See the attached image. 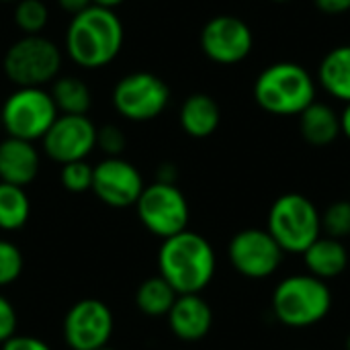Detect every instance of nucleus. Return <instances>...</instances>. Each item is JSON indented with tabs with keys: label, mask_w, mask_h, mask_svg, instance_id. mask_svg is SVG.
I'll use <instances>...</instances> for the list:
<instances>
[{
	"label": "nucleus",
	"mask_w": 350,
	"mask_h": 350,
	"mask_svg": "<svg viewBox=\"0 0 350 350\" xmlns=\"http://www.w3.org/2000/svg\"><path fill=\"white\" fill-rule=\"evenodd\" d=\"M125 29L111 8L88 6L72 16L66 31V53L82 70L109 66L121 51Z\"/></svg>",
	"instance_id": "1"
},
{
	"label": "nucleus",
	"mask_w": 350,
	"mask_h": 350,
	"mask_svg": "<svg viewBox=\"0 0 350 350\" xmlns=\"http://www.w3.org/2000/svg\"><path fill=\"white\" fill-rule=\"evenodd\" d=\"M158 269L178 295L201 293L215 275V252L201 234L185 230L162 240Z\"/></svg>",
	"instance_id": "2"
},
{
	"label": "nucleus",
	"mask_w": 350,
	"mask_h": 350,
	"mask_svg": "<svg viewBox=\"0 0 350 350\" xmlns=\"http://www.w3.org/2000/svg\"><path fill=\"white\" fill-rule=\"evenodd\" d=\"M252 94L262 111L277 117H295L316 100V80L295 62H277L258 74Z\"/></svg>",
	"instance_id": "3"
},
{
	"label": "nucleus",
	"mask_w": 350,
	"mask_h": 350,
	"mask_svg": "<svg viewBox=\"0 0 350 350\" xmlns=\"http://www.w3.org/2000/svg\"><path fill=\"white\" fill-rule=\"evenodd\" d=\"M273 314L289 328H310L322 322L332 308V291L326 281L306 273L283 279L273 291Z\"/></svg>",
	"instance_id": "4"
},
{
	"label": "nucleus",
	"mask_w": 350,
	"mask_h": 350,
	"mask_svg": "<svg viewBox=\"0 0 350 350\" xmlns=\"http://www.w3.org/2000/svg\"><path fill=\"white\" fill-rule=\"evenodd\" d=\"M267 230L285 254H304L322 236V213L306 195L285 193L271 205Z\"/></svg>",
	"instance_id": "5"
},
{
	"label": "nucleus",
	"mask_w": 350,
	"mask_h": 350,
	"mask_svg": "<svg viewBox=\"0 0 350 350\" xmlns=\"http://www.w3.org/2000/svg\"><path fill=\"white\" fill-rule=\"evenodd\" d=\"M2 70L16 88H45L62 70V49L43 35H23L4 53Z\"/></svg>",
	"instance_id": "6"
},
{
	"label": "nucleus",
	"mask_w": 350,
	"mask_h": 350,
	"mask_svg": "<svg viewBox=\"0 0 350 350\" xmlns=\"http://www.w3.org/2000/svg\"><path fill=\"white\" fill-rule=\"evenodd\" d=\"M57 115L55 103L45 88H16L6 96L0 109L2 129L8 137L33 144L43 139Z\"/></svg>",
	"instance_id": "7"
},
{
	"label": "nucleus",
	"mask_w": 350,
	"mask_h": 350,
	"mask_svg": "<svg viewBox=\"0 0 350 350\" xmlns=\"http://www.w3.org/2000/svg\"><path fill=\"white\" fill-rule=\"evenodd\" d=\"M135 209L142 226L162 240L185 232L189 226V203L176 185L156 180L144 187Z\"/></svg>",
	"instance_id": "8"
},
{
	"label": "nucleus",
	"mask_w": 350,
	"mask_h": 350,
	"mask_svg": "<svg viewBox=\"0 0 350 350\" xmlns=\"http://www.w3.org/2000/svg\"><path fill=\"white\" fill-rule=\"evenodd\" d=\"M168 103V84L152 72H131L113 88V107L127 121H152L166 111Z\"/></svg>",
	"instance_id": "9"
},
{
	"label": "nucleus",
	"mask_w": 350,
	"mask_h": 350,
	"mask_svg": "<svg viewBox=\"0 0 350 350\" xmlns=\"http://www.w3.org/2000/svg\"><path fill=\"white\" fill-rule=\"evenodd\" d=\"M228 256L232 267L242 277L267 279L279 271L285 252L269 234V230L248 228L232 238L228 246Z\"/></svg>",
	"instance_id": "10"
},
{
	"label": "nucleus",
	"mask_w": 350,
	"mask_h": 350,
	"mask_svg": "<svg viewBox=\"0 0 350 350\" xmlns=\"http://www.w3.org/2000/svg\"><path fill=\"white\" fill-rule=\"evenodd\" d=\"M199 43L211 62L219 66H234L250 55L254 35L242 18L234 14H217L203 25Z\"/></svg>",
	"instance_id": "11"
},
{
	"label": "nucleus",
	"mask_w": 350,
	"mask_h": 350,
	"mask_svg": "<svg viewBox=\"0 0 350 350\" xmlns=\"http://www.w3.org/2000/svg\"><path fill=\"white\" fill-rule=\"evenodd\" d=\"M113 314L98 299L76 301L64 318V340L72 350H98L113 334Z\"/></svg>",
	"instance_id": "12"
},
{
	"label": "nucleus",
	"mask_w": 350,
	"mask_h": 350,
	"mask_svg": "<svg viewBox=\"0 0 350 350\" xmlns=\"http://www.w3.org/2000/svg\"><path fill=\"white\" fill-rule=\"evenodd\" d=\"M43 152L57 164L86 160L96 148V125L88 115H57L41 139Z\"/></svg>",
	"instance_id": "13"
},
{
	"label": "nucleus",
	"mask_w": 350,
	"mask_h": 350,
	"mask_svg": "<svg viewBox=\"0 0 350 350\" xmlns=\"http://www.w3.org/2000/svg\"><path fill=\"white\" fill-rule=\"evenodd\" d=\"M144 187L139 170L121 156L105 158L94 166L92 193L109 207L125 209L135 205Z\"/></svg>",
	"instance_id": "14"
},
{
	"label": "nucleus",
	"mask_w": 350,
	"mask_h": 350,
	"mask_svg": "<svg viewBox=\"0 0 350 350\" xmlns=\"http://www.w3.org/2000/svg\"><path fill=\"white\" fill-rule=\"evenodd\" d=\"M168 324L176 338L185 342H197L209 334L213 312L199 293L178 295L172 310L168 312Z\"/></svg>",
	"instance_id": "15"
},
{
	"label": "nucleus",
	"mask_w": 350,
	"mask_h": 350,
	"mask_svg": "<svg viewBox=\"0 0 350 350\" xmlns=\"http://www.w3.org/2000/svg\"><path fill=\"white\" fill-rule=\"evenodd\" d=\"M41 158L33 142L6 137L0 142V183L27 187L39 174Z\"/></svg>",
	"instance_id": "16"
},
{
	"label": "nucleus",
	"mask_w": 350,
	"mask_h": 350,
	"mask_svg": "<svg viewBox=\"0 0 350 350\" xmlns=\"http://www.w3.org/2000/svg\"><path fill=\"white\" fill-rule=\"evenodd\" d=\"M178 121L187 135L203 139L215 133V129L219 127L221 111L213 96L205 92H195L185 98L178 113Z\"/></svg>",
	"instance_id": "17"
},
{
	"label": "nucleus",
	"mask_w": 350,
	"mask_h": 350,
	"mask_svg": "<svg viewBox=\"0 0 350 350\" xmlns=\"http://www.w3.org/2000/svg\"><path fill=\"white\" fill-rule=\"evenodd\" d=\"M304 260L308 267V273L328 281V279H336L340 277L347 267H349V252L347 246L342 244V240H334L328 236H320L306 252H304Z\"/></svg>",
	"instance_id": "18"
},
{
	"label": "nucleus",
	"mask_w": 350,
	"mask_h": 350,
	"mask_svg": "<svg viewBox=\"0 0 350 350\" xmlns=\"http://www.w3.org/2000/svg\"><path fill=\"white\" fill-rule=\"evenodd\" d=\"M299 117L301 137L316 148H326L336 142L340 135V113L330 105L314 100Z\"/></svg>",
	"instance_id": "19"
},
{
	"label": "nucleus",
	"mask_w": 350,
	"mask_h": 350,
	"mask_svg": "<svg viewBox=\"0 0 350 350\" xmlns=\"http://www.w3.org/2000/svg\"><path fill=\"white\" fill-rule=\"evenodd\" d=\"M318 82L336 100L350 103V45H338L322 57Z\"/></svg>",
	"instance_id": "20"
},
{
	"label": "nucleus",
	"mask_w": 350,
	"mask_h": 350,
	"mask_svg": "<svg viewBox=\"0 0 350 350\" xmlns=\"http://www.w3.org/2000/svg\"><path fill=\"white\" fill-rule=\"evenodd\" d=\"M49 94L59 115H86L92 105L90 88L76 76H57Z\"/></svg>",
	"instance_id": "21"
},
{
	"label": "nucleus",
	"mask_w": 350,
	"mask_h": 350,
	"mask_svg": "<svg viewBox=\"0 0 350 350\" xmlns=\"http://www.w3.org/2000/svg\"><path fill=\"white\" fill-rule=\"evenodd\" d=\"M176 297H178V293L168 285V281H164L158 275V277L146 279L137 287L135 304H137L142 314L152 316V318H160V316H168Z\"/></svg>",
	"instance_id": "22"
},
{
	"label": "nucleus",
	"mask_w": 350,
	"mask_h": 350,
	"mask_svg": "<svg viewBox=\"0 0 350 350\" xmlns=\"http://www.w3.org/2000/svg\"><path fill=\"white\" fill-rule=\"evenodd\" d=\"M31 215V203L23 187L0 183V230L16 232Z\"/></svg>",
	"instance_id": "23"
},
{
	"label": "nucleus",
	"mask_w": 350,
	"mask_h": 350,
	"mask_svg": "<svg viewBox=\"0 0 350 350\" xmlns=\"http://www.w3.org/2000/svg\"><path fill=\"white\" fill-rule=\"evenodd\" d=\"M12 18L23 35H41L49 23V10L43 0H18L14 2Z\"/></svg>",
	"instance_id": "24"
},
{
	"label": "nucleus",
	"mask_w": 350,
	"mask_h": 350,
	"mask_svg": "<svg viewBox=\"0 0 350 350\" xmlns=\"http://www.w3.org/2000/svg\"><path fill=\"white\" fill-rule=\"evenodd\" d=\"M322 234L334 240H345L350 236V199L334 201L322 213Z\"/></svg>",
	"instance_id": "25"
},
{
	"label": "nucleus",
	"mask_w": 350,
	"mask_h": 350,
	"mask_svg": "<svg viewBox=\"0 0 350 350\" xmlns=\"http://www.w3.org/2000/svg\"><path fill=\"white\" fill-rule=\"evenodd\" d=\"M92 174L94 166H90L86 160L68 162L59 170V183L70 193H86L92 191Z\"/></svg>",
	"instance_id": "26"
},
{
	"label": "nucleus",
	"mask_w": 350,
	"mask_h": 350,
	"mask_svg": "<svg viewBox=\"0 0 350 350\" xmlns=\"http://www.w3.org/2000/svg\"><path fill=\"white\" fill-rule=\"evenodd\" d=\"M25 260L16 244L0 240V287L14 283L23 273Z\"/></svg>",
	"instance_id": "27"
},
{
	"label": "nucleus",
	"mask_w": 350,
	"mask_h": 350,
	"mask_svg": "<svg viewBox=\"0 0 350 350\" xmlns=\"http://www.w3.org/2000/svg\"><path fill=\"white\" fill-rule=\"evenodd\" d=\"M125 133L117 125H103L96 129V148H100L107 158H119L125 150Z\"/></svg>",
	"instance_id": "28"
},
{
	"label": "nucleus",
	"mask_w": 350,
	"mask_h": 350,
	"mask_svg": "<svg viewBox=\"0 0 350 350\" xmlns=\"http://www.w3.org/2000/svg\"><path fill=\"white\" fill-rule=\"evenodd\" d=\"M18 328V318L14 306L0 293V345L8 342L10 338L16 336Z\"/></svg>",
	"instance_id": "29"
},
{
	"label": "nucleus",
	"mask_w": 350,
	"mask_h": 350,
	"mask_svg": "<svg viewBox=\"0 0 350 350\" xmlns=\"http://www.w3.org/2000/svg\"><path fill=\"white\" fill-rule=\"evenodd\" d=\"M2 350H51L43 340L33 336H14L8 342L2 345Z\"/></svg>",
	"instance_id": "30"
},
{
	"label": "nucleus",
	"mask_w": 350,
	"mask_h": 350,
	"mask_svg": "<svg viewBox=\"0 0 350 350\" xmlns=\"http://www.w3.org/2000/svg\"><path fill=\"white\" fill-rule=\"evenodd\" d=\"M314 4L328 16H340L350 10V0H314Z\"/></svg>",
	"instance_id": "31"
},
{
	"label": "nucleus",
	"mask_w": 350,
	"mask_h": 350,
	"mask_svg": "<svg viewBox=\"0 0 350 350\" xmlns=\"http://www.w3.org/2000/svg\"><path fill=\"white\" fill-rule=\"evenodd\" d=\"M57 6L68 12V14H78L82 10H86L88 6H92V0H57Z\"/></svg>",
	"instance_id": "32"
},
{
	"label": "nucleus",
	"mask_w": 350,
	"mask_h": 350,
	"mask_svg": "<svg viewBox=\"0 0 350 350\" xmlns=\"http://www.w3.org/2000/svg\"><path fill=\"white\" fill-rule=\"evenodd\" d=\"M176 176H178V172H176V166L174 164H170V162H166V164H162L160 168H158V183H168V185H176Z\"/></svg>",
	"instance_id": "33"
},
{
	"label": "nucleus",
	"mask_w": 350,
	"mask_h": 350,
	"mask_svg": "<svg viewBox=\"0 0 350 350\" xmlns=\"http://www.w3.org/2000/svg\"><path fill=\"white\" fill-rule=\"evenodd\" d=\"M340 135L350 139V103L345 105V109L340 113Z\"/></svg>",
	"instance_id": "34"
},
{
	"label": "nucleus",
	"mask_w": 350,
	"mask_h": 350,
	"mask_svg": "<svg viewBox=\"0 0 350 350\" xmlns=\"http://www.w3.org/2000/svg\"><path fill=\"white\" fill-rule=\"evenodd\" d=\"M125 0H92V4H96V6H103V8H111V10H115L119 4H123Z\"/></svg>",
	"instance_id": "35"
},
{
	"label": "nucleus",
	"mask_w": 350,
	"mask_h": 350,
	"mask_svg": "<svg viewBox=\"0 0 350 350\" xmlns=\"http://www.w3.org/2000/svg\"><path fill=\"white\" fill-rule=\"evenodd\" d=\"M347 350H350V334H349V338H347Z\"/></svg>",
	"instance_id": "36"
},
{
	"label": "nucleus",
	"mask_w": 350,
	"mask_h": 350,
	"mask_svg": "<svg viewBox=\"0 0 350 350\" xmlns=\"http://www.w3.org/2000/svg\"><path fill=\"white\" fill-rule=\"evenodd\" d=\"M98 350H115V349H111V347H103V349H98Z\"/></svg>",
	"instance_id": "37"
},
{
	"label": "nucleus",
	"mask_w": 350,
	"mask_h": 350,
	"mask_svg": "<svg viewBox=\"0 0 350 350\" xmlns=\"http://www.w3.org/2000/svg\"><path fill=\"white\" fill-rule=\"evenodd\" d=\"M0 2H18V0H0Z\"/></svg>",
	"instance_id": "38"
},
{
	"label": "nucleus",
	"mask_w": 350,
	"mask_h": 350,
	"mask_svg": "<svg viewBox=\"0 0 350 350\" xmlns=\"http://www.w3.org/2000/svg\"><path fill=\"white\" fill-rule=\"evenodd\" d=\"M273 2H291V0H273Z\"/></svg>",
	"instance_id": "39"
},
{
	"label": "nucleus",
	"mask_w": 350,
	"mask_h": 350,
	"mask_svg": "<svg viewBox=\"0 0 350 350\" xmlns=\"http://www.w3.org/2000/svg\"><path fill=\"white\" fill-rule=\"evenodd\" d=\"M0 129H2V119H0Z\"/></svg>",
	"instance_id": "40"
}]
</instances>
